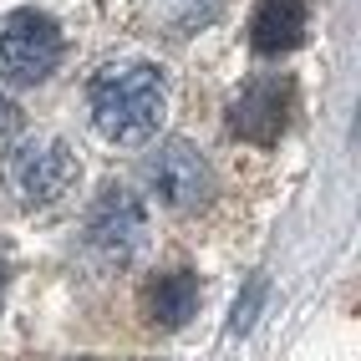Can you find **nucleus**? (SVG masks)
<instances>
[{"mask_svg":"<svg viewBox=\"0 0 361 361\" xmlns=\"http://www.w3.org/2000/svg\"><path fill=\"white\" fill-rule=\"evenodd\" d=\"M148 26L168 41H188L219 20V0H148Z\"/></svg>","mask_w":361,"mask_h":361,"instance_id":"1a4fd4ad","label":"nucleus"},{"mask_svg":"<svg viewBox=\"0 0 361 361\" xmlns=\"http://www.w3.org/2000/svg\"><path fill=\"white\" fill-rule=\"evenodd\" d=\"M168 117V77L148 56H112L87 82V123L112 148L148 142Z\"/></svg>","mask_w":361,"mask_h":361,"instance_id":"f257e3e1","label":"nucleus"},{"mask_svg":"<svg viewBox=\"0 0 361 361\" xmlns=\"http://www.w3.org/2000/svg\"><path fill=\"white\" fill-rule=\"evenodd\" d=\"M0 300H6V264H0Z\"/></svg>","mask_w":361,"mask_h":361,"instance_id":"f8f14e48","label":"nucleus"},{"mask_svg":"<svg viewBox=\"0 0 361 361\" xmlns=\"http://www.w3.org/2000/svg\"><path fill=\"white\" fill-rule=\"evenodd\" d=\"M305 36V0H259L250 16V46L259 56L295 51Z\"/></svg>","mask_w":361,"mask_h":361,"instance_id":"6e6552de","label":"nucleus"},{"mask_svg":"<svg viewBox=\"0 0 361 361\" xmlns=\"http://www.w3.org/2000/svg\"><path fill=\"white\" fill-rule=\"evenodd\" d=\"M290 112H295L290 77H255L229 97V133L270 148V142H280V133L290 128Z\"/></svg>","mask_w":361,"mask_h":361,"instance_id":"423d86ee","label":"nucleus"},{"mask_svg":"<svg viewBox=\"0 0 361 361\" xmlns=\"http://www.w3.org/2000/svg\"><path fill=\"white\" fill-rule=\"evenodd\" d=\"M66 56L61 26L41 11H11L0 20V87H41Z\"/></svg>","mask_w":361,"mask_h":361,"instance_id":"20e7f679","label":"nucleus"},{"mask_svg":"<svg viewBox=\"0 0 361 361\" xmlns=\"http://www.w3.org/2000/svg\"><path fill=\"white\" fill-rule=\"evenodd\" d=\"M142 183H148V194L163 209L194 214L214 194V168H209V158L194 148V142L168 137V142H158V148L142 158Z\"/></svg>","mask_w":361,"mask_h":361,"instance_id":"39448f33","label":"nucleus"},{"mask_svg":"<svg viewBox=\"0 0 361 361\" xmlns=\"http://www.w3.org/2000/svg\"><path fill=\"white\" fill-rule=\"evenodd\" d=\"M199 280L188 270H163L158 280H148V290H142V316H148L158 331H178L199 316Z\"/></svg>","mask_w":361,"mask_h":361,"instance_id":"0eeeda50","label":"nucleus"},{"mask_svg":"<svg viewBox=\"0 0 361 361\" xmlns=\"http://www.w3.org/2000/svg\"><path fill=\"white\" fill-rule=\"evenodd\" d=\"M16 123H20V112H16V102L6 97V92H0V137L16 133Z\"/></svg>","mask_w":361,"mask_h":361,"instance_id":"9b49d317","label":"nucleus"},{"mask_svg":"<svg viewBox=\"0 0 361 361\" xmlns=\"http://www.w3.org/2000/svg\"><path fill=\"white\" fill-rule=\"evenodd\" d=\"M259 295H264V280H255V285H250V295L234 305V321H229V331H234V336H239V331H250L255 310H259Z\"/></svg>","mask_w":361,"mask_h":361,"instance_id":"9d476101","label":"nucleus"},{"mask_svg":"<svg viewBox=\"0 0 361 361\" xmlns=\"http://www.w3.org/2000/svg\"><path fill=\"white\" fill-rule=\"evenodd\" d=\"M0 178H6V188L16 194V204L51 209V204H61L71 188L82 183V158H77V148H71L66 137L36 133V137H20L16 148L6 153Z\"/></svg>","mask_w":361,"mask_h":361,"instance_id":"f03ea898","label":"nucleus"},{"mask_svg":"<svg viewBox=\"0 0 361 361\" xmlns=\"http://www.w3.org/2000/svg\"><path fill=\"white\" fill-rule=\"evenodd\" d=\"M82 250L97 270H123L148 250V204H142L133 188L107 183L97 204L87 209L82 224Z\"/></svg>","mask_w":361,"mask_h":361,"instance_id":"7ed1b4c3","label":"nucleus"}]
</instances>
